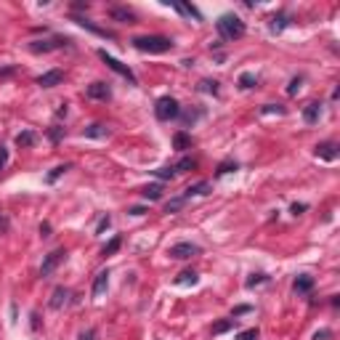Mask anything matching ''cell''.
I'll return each instance as SVG.
<instances>
[{
    "label": "cell",
    "instance_id": "cell-1",
    "mask_svg": "<svg viewBox=\"0 0 340 340\" xmlns=\"http://www.w3.org/2000/svg\"><path fill=\"white\" fill-rule=\"evenodd\" d=\"M215 29H218V35H221L223 40H239V37H244V32H247L244 22H242L239 16H234V13H223V16L215 22Z\"/></svg>",
    "mask_w": 340,
    "mask_h": 340
},
{
    "label": "cell",
    "instance_id": "cell-2",
    "mask_svg": "<svg viewBox=\"0 0 340 340\" xmlns=\"http://www.w3.org/2000/svg\"><path fill=\"white\" fill-rule=\"evenodd\" d=\"M133 48L144 51V53H167L173 48V40L162 37V35H141V37H133Z\"/></svg>",
    "mask_w": 340,
    "mask_h": 340
},
{
    "label": "cell",
    "instance_id": "cell-3",
    "mask_svg": "<svg viewBox=\"0 0 340 340\" xmlns=\"http://www.w3.org/2000/svg\"><path fill=\"white\" fill-rule=\"evenodd\" d=\"M99 59H101V61H104V64H106V67H109V69H112V72H117L120 77H125V80H128L130 85H138V77L133 74V69H130L128 64H122V61H120V59H115L112 53H106L104 48L99 51Z\"/></svg>",
    "mask_w": 340,
    "mask_h": 340
},
{
    "label": "cell",
    "instance_id": "cell-4",
    "mask_svg": "<svg viewBox=\"0 0 340 340\" xmlns=\"http://www.w3.org/2000/svg\"><path fill=\"white\" fill-rule=\"evenodd\" d=\"M154 115H157V120H162V122H170V120H176L181 115V106L173 96H162V99H157V104H154Z\"/></svg>",
    "mask_w": 340,
    "mask_h": 340
},
{
    "label": "cell",
    "instance_id": "cell-5",
    "mask_svg": "<svg viewBox=\"0 0 340 340\" xmlns=\"http://www.w3.org/2000/svg\"><path fill=\"white\" fill-rule=\"evenodd\" d=\"M69 43H72L69 37L53 35V37H45V40H32V43H29V51H32V53H48V51L64 48V45H69Z\"/></svg>",
    "mask_w": 340,
    "mask_h": 340
},
{
    "label": "cell",
    "instance_id": "cell-6",
    "mask_svg": "<svg viewBox=\"0 0 340 340\" xmlns=\"http://www.w3.org/2000/svg\"><path fill=\"white\" fill-rule=\"evenodd\" d=\"M64 258H67V250H64V247H59V250H53V253L45 255L43 266H40V276H43V279H45V276H51V274L59 269V263H61Z\"/></svg>",
    "mask_w": 340,
    "mask_h": 340
},
{
    "label": "cell",
    "instance_id": "cell-7",
    "mask_svg": "<svg viewBox=\"0 0 340 340\" xmlns=\"http://www.w3.org/2000/svg\"><path fill=\"white\" fill-rule=\"evenodd\" d=\"M85 96L93 99V101H109V99H112V88H109V83L96 80V83H90V85L85 88Z\"/></svg>",
    "mask_w": 340,
    "mask_h": 340
},
{
    "label": "cell",
    "instance_id": "cell-8",
    "mask_svg": "<svg viewBox=\"0 0 340 340\" xmlns=\"http://www.w3.org/2000/svg\"><path fill=\"white\" fill-rule=\"evenodd\" d=\"M199 253V247L197 244H192V242H178V244H173L170 247V258H176V260H186V258H192V255H197Z\"/></svg>",
    "mask_w": 340,
    "mask_h": 340
},
{
    "label": "cell",
    "instance_id": "cell-9",
    "mask_svg": "<svg viewBox=\"0 0 340 340\" xmlns=\"http://www.w3.org/2000/svg\"><path fill=\"white\" fill-rule=\"evenodd\" d=\"M165 6L170 8H176L181 16H186V19H194V22H202V13H199L192 3H178V0H165Z\"/></svg>",
    "mask_w": 340,
    "mask_h": 340
},
{
    "label": "cell",
    "instance_id": "cell-10",
    "mask_svg": "<svg viewBox=\"0 0 340 340\" xmlns=\"http://www.w3.org/2000/svg\"><path fill=\"white\" fill-rule=\"evenodd\" d=\"M61 80H64V72L61 69H48V72H43L37 77V85L40 88H56V85H61Z\"/></svg>",
    "mask_w": 340,
    "mask_h": 340
},
{
    "label": "cell",
    "instance_id": "cell-11",
    "mask_svg": "<svg viewBox=\"0 0 340 340\" xmlns=\"http://www.w3.org/2000/svg\"><path fill=\"white\" fill-rule=\"evenodd\" d=\"M314 154H316L319 160H327V162H332V160L337 157V144H335V141H322V144H316Z\"/></svg>",
    "mask_w": 340,
    "mask_h": 340
},
{
    "label": "cell",
    "instance_id": "cell-12",
    "mask_svg": "<svg viewBox=\"0 0 340 340\" xmlns=\"http://www.w3.org/2000/svg\"><path fill=\"white\" fill-rule=\"evenodd\" d=\"M210 192H213V186H210V181H199V183H194V186H189V189H186V192H183L181 197H183V199H186V202H189V199H192V197H207Z\"/></svg>",
    "mask_w": 340,
    "mask_h": 340
},
{
    "label": "cell",
    "instance_id": "cell-13",
    "mask_svg": "<svg viewBox=\"0 0 340 340\" xmlns=\"http://www.w3.org/2000/svg\"><path fill=\"white\" fill-rule=\"evenodd\" d=\"M67 300H69V290L59 285V287L51 292V300H48V306L59 311V308H64V306H67Z\"/></svg>",
    "mask_w": 340,
    "mask_h": 340
},
{
    "label": "cell",
    "instance_id": "cell-14",
    "mask_svg": "<svg viewBox=\"0 0 340 340\" xmlns=\"http://www.w3.org/2000/svg\"><path fill=\"white\" fill-rule=\"evenodd\" d=\"M319 117H322V104L319 101H311L303 109V122H306V125H316Z\"/></svg>",
    "mask_w": 340,
    "mask_h": 340
},
{
    "label": "cell",
    "instance_id": "cell-15",
    "mask_svg": "<svg viewBox=\"0 0 340 340\" xmlns=\"http://www.w3.org/2000/svg\"><path fill=\"white\" fill-rule=\"evenodd\" d=\"M109 16H112L115 22H122V24H133V22H136V13H133L130 8H122V6L109 8Z\"/></svg>",
    "mask_w": 340,
    "mask_h": 340
},
{
    "label": "cell",
    "instance_id": "cell-16",
    "mask_svg": "<svg viewBox=\"0 0 340 340\" xmlns=\"http://www.w3.org/2000/svg\"><path fill=\"white\" fill-rule=\"evenodd\" d=\"M74 22H77V24H80L83 29H88V32H93V35H99V37H106V40H112V37H115L112 32H106V29H101V27H96L93 22H88L85 16H74Z\"/></svg>",
    "mask_w": 340,
    "mask_h": 340
},
{
    "label": "cell",
    "instance_id": "cell-17",
    "mask_svg": "<svg viewBox=\"0 0 340 340\" xmlns=\"http://www.w3.org/2000/svg\"><path fill=\"white\" fill-rule=\"evenodd\" d=\"M292 290L298 292V295H306V292H311L314 290V276H308V274H300L295 285H292Z\"/></svg>",
    "mask_w": 340,
    "mask_h": 340
},
{
    "label": "cell",
    "instance_id": "cell-18",
    "mask_svg": "<svg viewBox=\"0 0 340 340\" xmlns=\"http://www.w3.org/2000/svg\"><path fill=\"white\" fill-rule=\"evenodd\" d=\"M106 287H109V271H99L96 274V282H93V298H101Z\"/></svg>",
    "mask_w": 340,
    "mask_h": 340
},
{
    "label": "cell",
    "instance_id": "cell-19",
    "mask_svg": "<svg viewBox=\"0 0 340 340\" xmlns=\"http://www.w3.org/2000/svg\"><path fill=\"white\" fill-rule=\"evenodd\" d=\"M287 24H290V16H287V13H282V11H279V13H274V16H271V22H269V29H271L274 35H279V32H282V29H285Z\"/></svg>",
    "mask_w": 340,
    "mask_h": 340
},
{
    "label": "cell",
    "instance_id": "cell-20",
    "mask_svg": "<svg viewBox=\"0 0 340 340\" xmlns=\"http://www.w3.org/2000/svg\"><path fill=\"white\" fill-rule=\"evenodd\" d=\"M173 149H176V152H186V149H192V136H189V133H183V130H178V133L173 136Z\"/></svg>",
    "mask_w": 340,
    "mask_h": 340
},
{
    "label": "cell",
    "instance_id": "cell-21",
    "mask_svg": "<svg viewBox=\"0 0 340 340\" xmlns=\"http://www.w3.org/2000/svg\"><path fill=\"white\" fill-rule=\"evenodd\" d=\"M83 136L85 138H106V136H109V130H106V125H101V122H93V125H88L83 130Z\"/></svg>",
    "mask_w": 340,
    "mask_h": 340
},
{
    "label": "cell",
    "instance_id": "cell-22",
    "mask_svg": "<svg viewBox=\"0 0 340 340\" xmlns=\"http://www.w3.org/2000/svg\"><path fill=\"white\" fill-rule=\"evenodd\" d=\"M141 197L146 199V202H157V199H162V183H152V186H146L141 192Z\"/></svg>",
    "mask_w": 340,
    "mask_h": 340
},
{
    "label": "cell",
    "instance_id": "cell-23",
    "mask_svg": "<svg viewBox=\"0 0 340 340\" xmlns=\"http://www.w3.org/2000/svg\"><path fill=\"white\" fill-rule=\"evenodd\" d=\"M35 141H37V136H35L32 130H22V133L16 136V146H22V149L35 146Z\"/></svg>",
    "mask_w": 340,
    "mask_h": 340
},
{
    "label": "cell",
    "instance_id": "cell-24",
    "mask_svg": "<svg viewBox=\"0 0 340 340\" xmlns=\"http://www.w3.org/2000/svg\"><path fill=\"white\" fill-rule=\"evenodd\" d=\"M237 85H239L242 90H250V88L258 85V77H255L253 72H242V74H239V80H237Z\"/></svg>",
    "mask_w": 340,
    "mask_h": 340
},
{
    "label": "cell",
    "instance_id": "cell-25",
    "mask_svg": "<svg viewBox=\"0 0 340 340\" xmlns=\"http://www.w3.org/2000/svg\"><path fill=\"white\" fill-rule=\"evenodd\" d=\"M67 170H72V165H69V162H64V165H56V167L51 170V173L45 176V183H56V181H59L61 176L67 173Z\"/></svg>",
    "mask_w": 340,
    "mask_h": 340
},
{
    "label": "cell",
    "instance_id": "cell-26",
    "mask_svg": "<svg viewBox=\"0 0 340 340\" xmlns=\"http://www.w3.org/2000/svg\"><path fill=\"white\" fill-rule=\"evenodd\" d=\"M194 167H197V160L194 157H183V160H178V165H173L176 176L178 173H186V170H194Z\"/></svg>",
    "mask_w": 340,
    "mask_h": 340
},
{
    "label": "cell",
    "instance_id": "cell-27",
    "mask_svg": "<svg viewBox=\"0 0 340 340\" xmlns=\"http://www.w3.org/2000/svg\"><path fill=\"white\" fill-rule=\"evenodd\" d=\"M197 282H199V274L197 271H183L178 279H176L178 287H183V285H197Z\"/></svg>",
    "mask_w": 340,
    "mask_h": 340
},
{
    "label": "cell",
    "instance_id": "cell-28",
    "mask_svg": "<svg viewBox=\"0 0 340 340\" xmlns=\"http://www.w3.org/2000/svg\"><path fill=\"white\" fill-rule=\"evenodd\" d=\"M120 244H122V237L117 234V237H112L109 242L104 244V250H101V255H115L117 250H120Z\"/></svg>",
    "mask_w": 340,
    "mask_h": 340
},
{
    "label": "cell",
    "instance_id": "cell-29",
    "mask_svg": "<svg viewBox=\"0 0 340 340\" xmlns=\"http://www.w3.org/2000/svg\"><path fill=\"white\" fill-rule=\"evenodd\" d=\"M183 205H186V199H183V197H173L170 202H165V213H167V215H173V213H178Z\"/></svg>",
    "mask_w": 340,
    "mask_h": 340
},
{
    "label": "cell",
    "instance_id": "cell-30",
    "mask_svg": "<svg viewBox=\"0 0 340 340\" xmlns=\"http://www.w3.org/2000/svg\"><path fill=\"white\" fill-rule=\"evenodd\" d=\"M152 176L160 178V181H173L176 178V170L173 167H157V170H152Z\"/></svg>",
    "mask_w": 340,
    "mask_h": 340
},
{
    "label": "cell",
    "instance_id": "cell-31",
    "mask_svg": "<svg viewBox=\"0 0 340 340\" xmlns=\"http://www.w3.org/2000/svg\"><path fill=\"white\" fill-rule=\"evenodd\" d=\"M234 322H237V319H223V322H215V324H213V335H223V332H229L231 327H234Z\"/></svg>",
    "mask_w": 340,
    "mask_h": 340
},
{
    "label": "cell",
    "instance_id": "cell-32",
    "mask_svg": "<svg viewBox=\"0 0 340 340\" xmlns=\"http://www.w3.org/2000/svg\"><path fill=\"white\" fill-rule=\"evenodd\" d=\"M239 165L234 162V160H223L221 165H218V170H215V176H226V173H234Z\"/></svg>",
    "mask_w": 340,
    "mask_h": 340
},
{
    "label": "cell",
    "instance_id": "cell-33",
    "mask_svg": "<svg viewBox=\"0 0 340 340\" xmlns=\"http://www.w3.org/2000/svg\"><path fill=\"white\" fill-rule=\"evenodd\" d=\"M199 90H202V93L218 96V83H215V80H202V83H199Z\"/></svg>",
    "mask_w": 340,
    "mask_h": 340
},
{
    "label": "cell",
    "instance_id": "cell-34",
    "mask_svg": "<svg viewBox=\"0 0 340 340\" xmlns=\"http://www.w3.org/2000/svg\"><path fill=\"white\" fill-rule=\"evenodd\" d=\"M303 88V77L298 74V77H292V80H290V85H287V93L290 96H298V90Z\"/></svg>",
    "mask_w": 340,
    "mask_h": 340
},
{
    "label": "cell",
    "instance_id": "cell-35",
    "mask_svg": "<svg viewBox=\"0 0 340 340\" xmlns=\"http://www.w3.org/2000/svg\"><path fill=\"white\" fill-rule=\"evenodd\" d=\"M64 133H67V130H64V125H53V128L48 130V138H51L53 144H59L61 138H64Z\"/></svg>",
    "mask_w": 340,
    "mask_h": 340
},
{
    "label": "cell",
    "instance_id": "cell-36",
    "mask_svg": "<svg viewBox=\"0 0 340 340\" xmlns=\"http://www.w3.org/2000/svg\"><path fill=\"white\" fill-rule=\"evenodd\" d=\"M260 112H263V115H285V106H279V104H266Z\"/></svg>",
    "mask_w": 340,
    "mask_h": 340
},
{
    "label": "cell",
    "instance_id": "cell-37",
    "mask_svg": "<svg viewBox=\"0 0 340 340\" xmlns=\"http://www.w3.org/2000/svg\"><path fill=\"white\" fill-rule=\"evenodd\" d=\"M266 279H269L266 274H253V276H250V279H247L244 285H247V287H255V285H263Z\"/></svg>",
    "mask_w": 340,
    "mask_h": 340
},
{
    "label": "cell",
    "instance_id": "cell-38",
    "mask_svg": "<svg viewBox=\"0 0 340 340\" xmlns=\"http://www.w3.org/2000/svg\"><path fill=\"white\" fill-rule=\"evenodd\" d=\"M237 340H258V327H250V330H244L237 335Z\"/></svg>",
    "mask_w": 340,
    "mask_h": 340
},
{
    "label": "cell",
    "instance_id": "cell-39",
    "mask_svg": "<svg viewBox=\"0 0 340 340\" xmlns=\"http://www.w3.org/2000/svg\"><path fill=\"white\" fill-rule=\"evenodd\" d=\"M109 226H112V218H109V215H104V218L99 221V226H96V234H104Z\"/></svg>",
    "mask_w": 340,
    "mask_h": 340
},
{
    "label": "cell",
    "instance_id": "cell-40",
    "mask_svg": "<svg viewBox=\"0 0 340 340\" xmlns=\"http://www.w3.org/2000/svg\"><path fill=\"white\" fill-rule=\"evenodd\" d=\"M178 117H183V122H186V125H189V122H194L197 117H202V109H194V112H186V115H178Z\"/></svg>",
    "mask_w": 340,
    "mask_h": 340
},
{
    "label": "cell",
    "instance_id": "cell-41",
    "mask_svg": "<svg viewBox=\"0 0 340 340\" xmlns=\"http://www.w3.org/2000/svg\"><path fill=\"white\" fill-rule=\"evenodd\" d=\"M96 337H99L96 330H85V332H80V337H77V340H96Z\"/></svg>",
    "mask_w": 340,
    "mask_h": 340
},
{
    "label": "cell",
    "instance_id": "cell-42",
    "mask_svg": "<svg viewBox=\"0 0 340 340\" xmlns=\"http://www.w3.org/2000/svg\"><path fill=\"white\" fill-rule=\"evenodd\" d=\"M306 207H308L306 202H295V205H292L290 210H292V215H300V213H306Z\"/></svg>",
    "mask_w": 340,
    "mask_h": 340
},
{
    "label": "cell",
    "instance_id": "cell-43",
    "mask_svg": "<svg viewBox=\"0 0 340 340\" xmlns=\"http://www.w3.org/2000/svg\"><path fill=\"white\" fill-rule=\"evenodd\" d=\"M6 162H8V149H6V146H0V170L6 167Z\"/></svg>",
    "mask_w": 340,
    "mask_h": 340
},
{
    "label": "cell",
    "instance_id": "cell-44",
    "mask_svg": "<svg viewBox=\"0 0 340 340\" xmlns=\"http://www.w3.org/2000/svg\"><path fill=\"white\" fill-rule=\"evenodd\" d=\"M40 237H51V223H48V221L40 223Z\"/></svg>",
    "mask_w": 340,
    "mask_h": 340
},
{
    "label": "cell",
    "instance_id": "cell-45",
    "mask_svg": "<svg viewBox=\"0 0 340 340\" xmlns=\"http://www.w3.org/2000/svg\"><path fill=\"white\" fill-rule=\"evenodd\" d=\"M250 311H253L250 306H237V308H234V319H237V316H242V314H250Z\"/></svg>",
    "mask_w": 340,
    "mask_h": 340
},
{
    "label": "cell",
    "instance_id": "cell-46",
    "mask_svg": "<svg viewBox=\"0 0 340 340\" xmlns=\"http://www.w3.org/2000/svg\"><path fill=\"white\" fill-rule=\"evenodd\" d=\"M128 213H130V215H136V218H138V215H144V213H146V207H144V205H136V207H130Z\"/></svg>",
    "mask_w": 340,
    "mask_h": 340
},
{
    "label": "cell",
    "instance_id": "cell-47",
    "mask_svg": "<svg viewBox=\"0 0 340 340\" xmlns=\"http://www.w3.org/2000/svg\"><path fill=\"white\" fill-rule=\"evenodd\" d=\"M327 337H330V330H322V332L314 335V340H327Z\"/></svg>",
    "mask_w": 340,
    "mask_h": 340
},
{
    "label": "cell",
    "instance_id": "cell-48",
    "mask_svg": "<svg viewBox=\"0 0 340 340\" xmlns=\"http://www.w3.org/2000/svg\"><path fill=\"white\" fill-rule=\"evenodd\" d=\"M67 106H69V104H59V109H56V115H59V117H64V115H67Z\"/></svg>",
    "mask_w": 340,
    "mask_h": 340
},
{
    "label": "cell",
    "instance_id": "cell-49",
    "mask_svg": "<svg viewBox=\"0 0 340 340\" xmlns=\"http://www.w3.org/2000/svg\"><path fill=\"white\" fill-rule=\"evenodd\" d=\"M32 330H35V332L40 330V316H37V314H32Z\"/></svg>",
    "mask_w": 340,
    "mask_h": 340
}]
</instances>
